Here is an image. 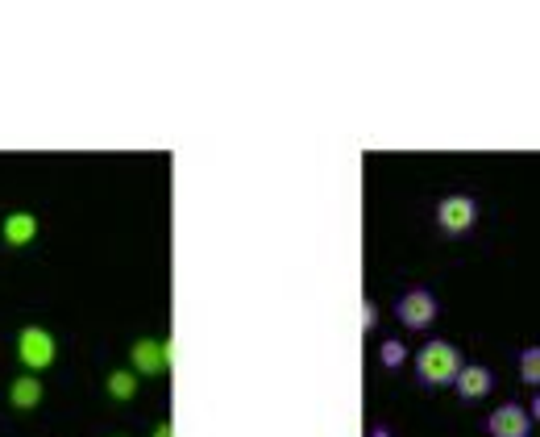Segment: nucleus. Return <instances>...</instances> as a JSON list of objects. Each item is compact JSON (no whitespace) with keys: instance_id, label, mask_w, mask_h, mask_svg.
Wrapping results in <instances>:
<instances>
[{"instance_id":"obj_3","label":"nucleus","mask_w":540,"mask_h":437,"mask_svg":"<svg viewBox=\"0 0 540 437\" xmlns=\"http://www.w3.org/2000/svg\"><path fill=\"white\" fill-rule=\"evenodd\" d=\"M474 221H478V200L466 196V192H453V196H445L441 204H437V225H441L449 238L470 233Z\"/></svg>"},{"instance_id":"obj_12","label":"nucleus","mask_w":540,"mask_h":437,"mask_svg":"<svg viewBox=\"0 0 540 437\" xmlns=\"http://www.w3.org/2000/svg\"><path fill=\"white\" fill-rule=\"evenodd\" d=\"M378 358H383V367H403V363H407V350H403V342H383V346H378Z\"/></svg>"},{"instance_id":"obj_1","label":"nucleus","mask_w":540,"mask_h":437,"mask_svg":"<svg viewBox=\"0 0 540 437\" xmlns=\"http://www.w3.org/2000/svg\"><path fill=\"white\" fill-rule=\"evenodd\" d=\"M462 367L466 363H462V354H457V346H453V342H441V338L424 342L420 354H416V375H420V383H428V388L453 383Z\"/></svg>"},{"instance_id":"obj_6","label":"nucleus","mask_w":540,"mask_h":437,"mask_svg":"<svg viewBox=\"0 0 540 437\" xmlns=\"http://www.w3.org/2000/svg\"><path fill=\"white\" fill-rule=\"evenodd\" d=\"M486 433L491 437H528L532 433V417L520 404H499L486 421Z\"/></svg>"},{"instance_id":"obj_8","label":"nucleus","mask_w":540,"mask_h":437,"mask_svg":"<svg viewBox=\"0 0 540 437\" xmlns=\"http://www.w3.org/2000/svg\"><path fill=\"white\" fill-rule=\"evenodd\" d=\"M9 404L21 408V412H25V408H38L42 404V379L30 375V371H25V375H17L9 383Z\"/></svg>"},{"instance_id":"obj_5","label":"nucleus","mask_w":540,"mask_h":437,"mask_svg":"<svg viewBox=\"0 0 540 437\" xmlns=\"http://www.w3.org/2000/svg\"><path fill=\"white\" fill-rule=\"evenodd\" d=\"M129 358H133V375H162L171 367V358H175V342L138 338L133 350H129Z\"/></svg>"},{"instance_id":"obj_9","label":"nucleus","mask_w":540,"mask_h":437,"mask_svg":"<svg viewBox=\"0 0 540 437\" xmlns=\"http://www.w3.org/2000/svg\"><path fill=\"white\" fill-rule=\"evenodd\" d=\"M0 233H5L9 246H30V242L38 238V221H34V213H9Z\"/></svg>"},{"instance_id":"obj_11","label":"nucleus","mask_w":540,"mask_h":437,"mask_svg":"<svg viewBox=\"0 0 540 437\" xmlns=\"http://www.w3.org/2000/svg\"><path fill=\"white\" fill-rule=\"evenodd\" d=\"M520 379L532 383V388H540V346H528L520 354Z\"/></svg>"},{"instance_id":"obj_14","label":"nucleus","mask_w":540,"mask_h":437,"mask_svg":"<svg viewBox=\"0 0 540 437\" xmlns=\"http://www.w3.org/2000/svg\"><path fill=\"white\" fill-rule=\"evenodd\" d=\"M528 417H532V421H540V392H536V396H532V408H528Z\"/></svg>"},{"instance_id":"obj_2","label":"nucleus","mask_w":540,"mask_h":437,"mask_svg":"<svg viewBox=\"0 0 540 437\" xmlns=\"http://www.w3.org/2000/svg\"><path fill=\"white\" fill-rule=\"evenodd\" d=\"M54 354H59V346H54V338H50V329L21 325V333H17V358H21V367L30 371V375L46 371L50 363H54Z\"/></svg>"},{"instance_id":"obj_7","label":"nucleus","mask_w":540,"mask_h":437,"mask_svg":"<svg viewBox=\"0 0 540 437\" xmlns=\"http://www.w3.org/2000/svg\"><path fill=\"white\" fill-rule=\"evenodd\" d=\"M453 388H457L462 400H482L495 388V375L486 367H478V363H466V367L457 371V379H453Z\"/></svg>"},{"instance_id":"obj_13","label":"nucleus","mask_w":540,"mask_h":437,"mask_svg":"<svg viewBox=\"0 0 540 437\" xmlns=\"http://www.w3.org/2000/svg\"><path fill=\"white\" fill-rule=\"evenodd\" d=\"M374 321H378V308H374L370 300H366V304H362V333H370Z\"/></svg>"},{"instance_id":"obj_4","label":"nucleus","mask_w":540,"mask_h":437,"mask_svg":"<svg viewBox=\"0 0 540 437\" xmlns=\"http://www.w3.org/2000/svg\"><path fill=\"white\" fill-rule=\"evenodd\" d=\"M395 317L403 329H428L437 321V296L428 288H412L395 300Z\"/></svg>"},{"instance_id":"obj_15","label":"nucleus","mask_w":540,"mask_h":437,"mask_svg":"<svg viewBox=\"0 0 540 437\" xmlns=\"http://www.w3.org/2000/svg\"><path fill=\"white\" fill-rule=\"evenodd\" d=\"M154 437H175V433H171V425H167V421H162V425L154 429Z\"/></svg>"},{"instance_id":"obj_10","label":"nucleus","mask_w":540,"mask_h":437,"mask_svg":"<svg viewBox=\"0 0 540 437\" xmlns=\"http://www.w3.org/2000/svg\"><path fill=\"white\" fill-rule=\"evenodd\" d=\"M133 392H138V375H133V371H113V375H108V396L113 400L125 404V400H133Z\"/></svg>"},{"instance_id":"obj_16","label":"nucleus","mask_w":540,"mask_h":437,"mask_svg":"<svg viewBox=\"0 0 540 437\" xmlns=\"http://www.w3.org/2000/svg\"><path fill=\"white\" fill-rule=\"evenodd\" d=\"M370 437H391V433H387V429H374V433Z\"/></svg>"}]
</instances>
